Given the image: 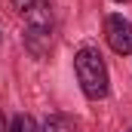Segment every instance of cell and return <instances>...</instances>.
I'll return each mask as SVG.
<instances>
[{
	"label": "cell",
	"instance_id": "6da1fadb",
	"mask_svg": "<svg viewBox=\"0 0 132 132\" xmlns=\"http://www.w3.org/2000/svg\"><path fill=\"white\" fill-rule=\"evenodd\" d=\"M74 71H77V80H80V89L86 98L98 101L108 95V68H104V59L98 49H92V46L80 49L74 55Z\"/></svg>",
	"mask_w": 132,
	"mask_h": 132
},
{
	"label": "cell",
	"instance_id": "7a4b0ae2",
	"mask_svg": "<svg viewBox=\"0 0 132 132\" xmlns=\"http://www.w3.org/2000/svg\"><path fill=\"white\" fill-rule=\"evenodd\" d=\"M104 40L117 55L132 52V22L123 15H108L104 19Z\"/></svg>",
	"mask_w": 132,
	"mask_h": 132
},
{
	"label": "cell",
	"instance_id": "3957f363",
	"mask_svg": "<svg viewBox=\"0 0 132 132\" xmlns=\"http://www.w3.org/2000/svg\"><path fill=\"white\" fill-rule=\"evenodd\" d=\"M12 6L25 19L28 28H49L52 31V6H49V0H12Z\"/></svg>",
	"mask_w": 132,
	"mask_h": 132
},
{
	"label": "cell",
	"instance_id": "277c9868",
	"mask_svg": "<svg viewBox=\"0 0 132 132\" xmlns=\"http://www.w3.org/2000/svg\"><path fill=\"white\" fill-rule=\"evenodd\" d=\"M25 46L31 49V55L43 59L49 52V46H52V31L49 28H28L25 31Z\"/></svg>",
	"mask_w": 132,
	"mask_h": 132
},
{
	"label": "cell",
	"instance_id": "5b68a950",
	"mask_svg": "<svg viewBox=\"0 0 132 132\" xmlns=\"http://www.w3.org/2000/svg\"><path fill=\"white\" fill-rule=\"evenodd\" d=\"M40 132H77V120L68 114H52V117H46Z\"/></svg>",
	"mask_w": 132,
	"mask_h": 132
},
{
	"label": "cell",
	"instance_id": "8992f818",
	"mask_svg": "<svg viewBox=\"0 0 132 132\" xmlns=\"http://www.w3.org/2000/svg\"><path fill=\"white\" fill-rule=\"evenodd\" d=\"M9 132H40V129L34 126V120L28 117V114H19V117L12 120V126H9Z\"/></svg>",
	"mask_w": 132,
	"mask_h": 132
},
{
	"label": "cell",
	"instance_id": "52a82bcc",
	"mask_svg": "<svg viewBox=\"0 0 132 132\" xmlns=\"http://www.w3.org/2000/svg\"><path fill=\"white\" fill-rule=\"evenodd\" d=\"M0 132H9V129H6V120H3V114H0Z\"/></svg>",
	"mask_w": 132,
	"mask_h": 132
},
{
	"label": "cell",
	"instance_id": "ba28073f",
	"mask_svg": "<svg viewBox=\"0 0 132 132\" xmlns=\"http://www.w3.org/2000/svg\"><path fill=\"white\" fill-rule=\"evenodd\" d=\"M114 3H126V0H114Z\"/></svg>",
	"mask_w": 132,
	"mask_h": 132
},
{
	"label": "cell",
	"instance_id": "9c48e42d",
	"mask_svg": "<svg viewBox=\"0 0 132 132\" xmlns=\"http://www.w3.org/2000/svg\"><path fill=\"white\" fill-rule=\"evenodd\" d=\"M0 43H3V31H0Z\"/></svg>",
	"mask_w": 132,
	"mask_h": 132
},
{
	"label": "cell",
	"instance_id": "30bf717a",
	"mask_svg": "<svg viewBox=\"0 0 132 132\" xmlns=\"http://www.w3.org/2000/svg\"><path fill=\"white\" fill-rule=\"evenodd\" d=\"M126 132H132V129H126Z\"/></svg>",
	"mask_w": 132,
	"mask_h": 132
}]
</instances>
